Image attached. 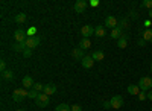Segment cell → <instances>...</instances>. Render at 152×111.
<instances>
[{
    "mask_svg": "<svg viewBox=\"0 0 152 111\" xmlns=\"http://www.w3.org/2000/svg\"><path fill=\"white\" fill-rule=\"evenodd\" d=\"M138 87H140L142 91H148V90H152V78L149 76H143L140 81H138Z\"/></svg>",
    "mask_w": 152,
    "mask_h": 111,
    "instance_id": "1",
    "label": "cell"
},
{
    "mask_svg": "<svg viewBox=\"0 0 152 111\" xmlns=\"http://www.w3.org/2000/svg\"><path fill=\"white\" fill-rule=\"evenodd\" d=\"M29 91L24 90V88H17L14 90V93H12V99H14V102H21L24 97H28Z\"/></svg>",
    "mask_w": 152,
    "mask_h": 111,
    "instance_id": "2",
    "label": "cell"
},
{
    "mask_svg": "<svg viewBox=\"0 0 152 111\" xmlns=\"http://www.w3.org/2000/svg\"><path fill=\"white\" fill-rule=\"evenodd\" d=\"M49 102H50V99H49V96H47L46 93H40V96L35 99L37 107H40V108H46V107L49 105Z\"/></svg>",
    "mask_w": 152,
    "mask_h": 111,
    "instance_id": "3",
    "label": "cell"
},
{
    "mask_svg": "<svg viewBox=\"0 0 152 111\" xmlns=\"http://www.w3.org/2000/svg\"><path fill=\"white\" fill-rule=\"evenodd\" d=\"M24 43H26V47L28 49H32V50H34L35 47L40 46V38H38V37H28Z\"/></svg>",
    "mask_w": 152,
    "mask_h": 111,
    "instance_id": "4",
    "label": "cell"
},
{
    "mask_svg": "<svg viewBox=\"0 0 152 111\" xmlns=\"http://www.w3.org/2000/svg\"><path fill=\"white\" fill-rule=\"evenodd\" d=\"M110 102H111V107H113V108L119 110V108H122V107H123V97H122V96H119V94H117V96H113Z\"/></svg>",
    "mask_w": 152,
    "mask_h": 111,
    "instance_id": "5",
    "label": "cell"
},
{
    "mask_svg": "<svg viewBox=\"0 0 152 111\" xmlns=\"http://www.w3.org/2000/svg\"><path fill=\"white\" fill-rule=\"evenodd\" d=\"M73 9H75V12H78V14H82L87 9V2L85 0H78V2L73 5Z\"/></svg>",
    "mask_w": 152,
    "mask_h": 111,
    "instance_id": "6",
    "label": "cell"
},
{
    "mask_svg": "<svg viewBox=\"0 0 152 111\" xmlns=\"http://www.w3.org/2000/svg\"><path fill=\"white\" fill-rule=\"evenodd\" d=\"M26 35H28V32H26V31H23V29H17V31L14 32V38H15V41H17V43H23V41H26Z\"/></svg>",
    "mask_w": 152,
    "mask_h": 111,
    "instance_id": "7",
    "label": "cell"
},
{
    "mask_svg": "<svg viewBox=\"0 0 152 111\" xmlns=\"http://www.w3.org/2000/svg\"><path fill=\"white\" fill-rule=\"evenodd\" d=\"M81 34H82L84 38H88V37L94 35V28H93V26H90V24H85V26H82V28H81Z\"/></svg>",
    "mask_w": 152,
    "mask_h": 111,
    "instance_id": "8",
    "label": "cell"
},
{
    "mask_svg": "<svg viewBox=\"0 0 152 111\" xmlns=\"http://www.w3.org/2000/svg\"><path fill=\"white\" fill-rule=\"evenodd\" d=\"M105 26H107V28H111V29L117 28V18L114 17V15H108V17L105 18Z\"/></svg>",
    "mask_w": 152,
    "mask_h": 111,
    "instance_id": "9",
    "label": "cell"
},
{
    "mask_svg": "<svg viewBox=\"0 0 152 111\" xmlns=\"http://www.w3.org/2000/svg\"><path fill=\"white\" fill-rule=\"evenodd\" d=\"M72 56L75 59H78V61H82L85 55H84V50H82L81 47H76V49H73V50H72Z\"/></svg>",
    "mask_w": 152,
    "mask_h": 111,
    "instance_id": "10",
    "label": "cell"
},
{
    "mask_svg": "<svg viewBox=\"0 0 152 111\" xmlns=\"http://www.w3.org/2000/svg\"><path fill=\"white\" fill-rule=\"evenodd\" d=\"M93 64H94V59L91 58V55L90 56H84V59H82V67L84 69H91Z\"/></svg>",
    "mask_w": 152,
    "mask_h": 111,
    "instance_id": "11",
    "label": "cell"
},
{
    "mask_svg": "<svg viewBox=\"0 0 152 111\" xmlns=\"http://www.w3.org/2000/svg\"><path fill=\"white\" fill-rule=\"evenodd\" d=\"M43 93H46L47 96L56 93V85H55V84H52V82H50V84H46V85H44V91H43Z\"/></svg>",
    "mask_w": 152,
    "mask_h": 111,
    "instance_id": "12",
    "label": "cell"
},
{
    "mask_svg": "<svg viewBox=\"0 0 152 111\" xmlns=\"http://www.w3.org/2000/svg\"><path fill=\"white\" fill-rule=\"evenodd\" d=\"M111 38L113 40H119V38H122V35H123V32H122V28L119 26V28H114V29H111Z\"/></svg>",
    "mask_w": 152,
    "mask_h": 111,
    "instance_id": "13",
    "label": "cell"
},
{
    "mask_svg": "<svg viewBox=\"0 0 152 111\" xmlns=\"http://www.w3.org/2000/svg\"><path fill=\"white\" fill-rule=\"evenodd\" d=\"M126 46H128V35L123 34V35H122V38L117 40V47H119V49H125Z\"/></svg>",
    "mask_w": 152,
    "mask_h": 111,
    "instance_id": "14",
    "label": "cell"
},
{
    "mask_svg": "<svg viewBox=\"0 0 152 111\" xmlns=\"http://www.w3.org/2000/svg\"><path fill=\"white\" fill-rule=\"evenodd\" d=\"M140 91H142V90H140V87H138L137 84H129V85H128V93H129V94H134V96L137 94V96H138V93H140Z\"/></svg>",
    "mask_w": 152,
    "mask_h": 111,
    "instance_id": "15",
    "label": "cell"
},
{
    "mask_svg": "<svg viewBox=\"0 0 152 111\" xmlns=\"http://www.w3.org/2000/svg\"><path fill=\"white\" fill-rule=\"evenodd\" d=\"M21 84H23V87L24 88H29V87H34V79L31 78V76H24L23 79H21Z\"/></svg>",
    "mask_w": 152,
    "mask_h": 111,
    "instance_id": "16",
    "label": "cell"
},
{
    "mask_svg": "<svg viewBox=\"0 0 152 111\" xmlns=\"http://www.w3.org/2000/svg\"><path fill=\"white\" fill-rule=\"evenodd\" d=\"M26 20H28V17H26V14H24V12H20V14H17V15L14 17V21L18 23V24H23Z\"/></svg>",
    "mask_w": 152,
    "mask_h": 111,
    "instance_id": "17",
    "label": "cell"
},
{
    "mask_svg": "<svg viewBox=\"0 0 152 111\" xmlns=\"http://www.w3.org/2000/svg\"><path fill=\"white\" fill-rule=\"evenodd\" d=\"M105 34H107L105 26H97V28H94V35H96V37H99V38L105 37Z\"/></svg>",
    "mask_w": 152,
    "mask_h": 111,
    "instance_id": "18",
    "label": "cell"
},
{
    "mask_svg": "<svg viewBox=\"0 0 152 111\" xmlns=\"http://www.w3.org/2000/svg\"><path fill=\"white\" fill-rule=\"evenodd\" d=\"M91 58H93L94 61H102V59L105 58V53H104L102 50H96V52L91 53Z\"/></svg>",
    "mask_w": 152,
    "mask_h": 111,
    "instance_id": "19",
    "label": "cell"
},
{
    "mask_svg": "<svg viewBox=\"0 0 152 111\" xmlns=\"http://www.w3.org/2000/svg\"><path fill=\"white\" fill-rule=\"evenodd\" d=\"M12 49H14L15 52H21V53H23L24 50H26V43H24V41H23V43H17V44L12 46Z\"/></svg>",
    "mask_w": 152,
    "mask_h": 111,
    "instance_id": "20",
    "label": "cell"
},
{
    "mask_svg": "<svg viewBox=\"0 0 152 111\" xmlns=\"http://www.w3.org/2000/svg\"><path fill=\"white\" fill-rule=\"evenodd\" d=\"M2 78H3V81H12V79H14V72H12V70L3 72L2 73Z\"/></svg>",
    "mask_w": 152,
    "mask_h": 111,
    "instance_id": "21",
    "label": "cell"
},
{
    "mask_svg": "<svg viewBox=\"0 0 152 111\" xmlns=\"http://www.w3.org/2000/svg\"><path fill=\"white\" fill-rule=\"evenodd\" d=\"M143 40L152 43V29H145L143 31Z\"/></svg>",
    "mask_w": 152,
    "mask_h": 111,
    "instance_id": "22",
    "label": "cell"
},
{
    "mask_svg": "<svg viewBox=\"0 0 152 111\" xmlns=\"http://www.w3.org/2000/svg\"><path fill=\"white\" fill-rule=\"evenodd\" d=\"M90 46H91V41L88 40V38H82V41L79 43V47L82 49V50H87V49L90 47Z\"/></svg>",
    "mask_w": 152,
    "mask_h": 111,
    "instance_id": "23",
    "label": "cell"
},
{
    "mask_svg": "<svg viewBox=\"0 0 152 111\" xmlns=\"http://www.w3.org/2000/svg\"><path fill=\"white\" fill-rule=\"evenodd\" d=\"M55 111H72V107L67 105V104H59Z\"/></svg>",
    "mask_w": 152,
    "mask_h": 111,
    "instance_id": "24",
    "label": "cell"
},
{
    "mask_svg": "<svg viewBox=\"0 0 152 111\" xmlns=\"http://www.w3.org/2000/svg\"><path fill=\"white\" fill-rule=\"evenodd\" d=\"M32 88H34V90H37L38 93H43V91H44V85H43L41 82H35Z\"/></svg>",
    "mask_w": 152,
    "mask_h": 111,
    "instance_id": "25",
    "label": "cell"
},
{
    "mask_svg": "<svg viewBox=\"0 0 152 111\" xmlns=\"http://www.w3.org/2000/svg\"><path fill=\"white\" fill-rule=\"evenodd\" d=\"M38 96H40V93H38L37 90H34V88H32V90H29V94H28L29 99H37Z\"/></svg>",
    "mask_w": 152,
    "mask_h": 111,
    "instance_id": "26",
    "label": "cell"
},
{
    "mask_svg": "<svg viewBox=\"0 0 152 111\" xmlns=\"http://www.w3.org/2000/svg\"><path fill=\"white\" fill-rule=\"evenodd\" d=\"M26 32H28V37H37V35H35V34H37V28H35V26L29 28Z\"/></svg>",
    "mask_w": 152,
    "mask_h": 111,
    "instance_id": "27",
    "label": "cell"
},
{
    "mask_svg": "<svg viewBox=\"0 0 152 111\" xmlns=\"http://www.w3.org/2000/svg\"><path fill=\"white\" fill-rule=\"evenodd\" d=\"M32 52H34L32 49H28V47H26V50L23 52V56H24V58H31V56H32Z\"/></svg>",
    "mask_w": 152,
    "mask_h": 111,
    "instance_id": "28",
    "label": "cell"
},
{
    "mask_svg": "<svg viewBox=\"0 0 152 111\" xmlns=\"http://www.w3.org/2000/svg\"><path fill=\"white\" fill-rule=\"evenodd\" d=\"M138 99H140V101H145V99H148V93H145V91H140V93H138Z\"/></svg>",
    "mask_w": 152,
    "mask_h": 111,
    "instance_id": "29",
    "label": "cell"
},
{
    "mask_svg": "<svg viewBox=\"0 0 152 111\" xmlns=\"http://www.w3.org/2000/svg\"><path fill=\"white\" fill-rule=\"evenodd\" d=\"M143 6H145V8H149V11H151V9H152V0H145Z\"/></svg>",
    "mask_w": 152,
    "mask_h": 111,
    "instance_id": "30",
    "label": "cell"
},
{
    "mask_svg": "<svg viewBox=\"0 0 152 111\" xmlns=\"http://www.w3.org/2000/svg\"><path fill=\"white\" fill-rule=\"evenodd\" d=\"M0 70H2V73L8 70V69H6V63H5V59H2V61H0Z\"/></svg>",
    "mask_w": 152,
    "mask_h": 111,
    "instance_id": "31",
    "label": "cell"
},
{
    "mask_svg": "<svg viewBox=\"0 0 152 111\" xmlns=\"http://www.w3.org/2000/svg\"><path fill=\"white\" fill-rule=\"evenodd\" d=\"M72 111H82V107L78 105V104H76V105H72Z\"/></svg>",
    "mask_w": 152,
    "mask_h": 111,
    "instance_id": "32",
    "label": "cell"
},
{
    "mask_svg": "<svg viewBox=\"0 0 152 111\" xmlns=\"http://www.w3.org/2000/svg\"><path fill=\"white\" fill-rule=\"evenodd\" d=\"M104 108H105V110H110V108H113V107H111V102H110V101L104 102Z\"/></svg>",
    "mask_w": 152,
    "mask_h": 111,
    "instance_id": "33",
    "label": "cell"
},
{
    "mask_svg": "<svg viewBox=\"0 0 152 111\" xmlns=\"http://www.w3.org/2000/svg\"><path fill=\"white\" fill-rule=\"evenodd\" d=\"M99 3H100L99 0H91V2H90V5H91V6H97Z\"/></svg>",
    "mask_w": 152,
    "mask_h": 111,
    "instance_id": "34",
    "label": "cell"
},
{
    "mask_svg": "<svg viewBox=\"0 0 152 111\" xmlns=\"http://www.w3.org/2000/svg\"><path fill=\"white\" fill-rule=\"evenodd\" d=\"M138 46H142V47L146 46V41H145V40H140V41H138Z\"/></svg>",
    "mask_w": 152,
    "mask_h": 111,
    "instance_id": "35",
    "label": "cell"
},
{
    "mask_svg": "<svg viewBox=\"0 0 152 111\" xmlns=\"http://www.w3.org/2000/svg\"><path fill=\"white\" fill-rule=\"evenodd\" d=\"M148 99H149V101H152V90L148 93Z\"/></svg>",
    "mask_w": 152,
    "mask_h": 111,
    "instance_id": "36",
    "label": "cell"
},
{
    "mask_svg": "<svg viewBox=\"0 0 152 111\" xmlns=\"http://www.w3.org/2000/svg\"><path fill=\"white\" fill-rule=\"evenodd\" d=\"M149 17H151V20H152V9L149 11Z\"/></svg>",
    "mask_w": 152,
    "mask_h": 111,
    "instance_id": "37",
    "label": "cell"
},
{
    "mask_svg": "<svg viewBox=\"0 0 152 111\" xmlns=\"http://www.w3.org/2000/svg\"><path fill=\"white\" fill-rule=\"evenodd\" d=\"M15 111H24V110H15Z\"/></svg>",
    "mask_w": 152,
    "mask_h": 111,
    "instance_id": "38",
    "label": "cell"
},
{
    "mask_svg": "<svg viewBox=\"0 0 152 111\" xmlns=\"http://www.w3.org/2000/svg\"><path fill=\"white\" fill-rule=\"evenodd\" d=\"M151 72H152V63H151Z\"/></svg>",
    "mask_w": 152,
    "mask_h": 111,
    "instance_id": "39",
    "label": "cell"
},
{
    "mask_svg": "<svg viewBox=\"0 0 152 111\" xmlns=\"http://www.w3.org/2000/svg\"><path fill=\"white\" fill-rule=\"evenodd\" d=\"M151 110H152V108H151Z\"/></svg>",
    "mask_w": 152,
    "mask_h": 111,
    "instance_id": "40",
    "label": "cell"
}]
</instances>
